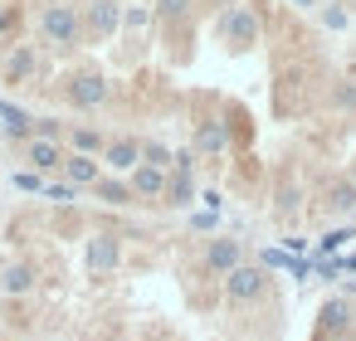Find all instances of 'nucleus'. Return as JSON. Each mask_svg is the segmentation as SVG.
<instances>
[{
	"label": "nucleus",
	"mask_w": 356,
	"mask_h": 341,
	"mask_svg": "<svg viewBox=\"0 0 356 341\" xmlns=\"http://www.w3.org/2000/svg\"><path fill=\"white\" fill-rule=\"evenodd\" d=\"M161 200L176 205V210H186L195 200V171H166V195Z\"/></svg>",
	"instance_id": "14"
},
{
	"label": "nucleus",
	"mask_w": 356,
	"mask_h": 341,
	"mask_svg": "<svg viewBox=\"0 0 356 341\" xmlns=\"http://www.w3.org/2000/svg\"><path fill=\"white\" fill-rule=\"evenodd\" d=\"M93 190H98V200H103V205H132V185H127V181L98 176V181H93Z\"/></svg>",
	"instance_id": "18"
},
{
	"label": "nucleus",
	"mask_w": 356,
	"mask_h": 341,
	"mask_svg": "<svg viewBox=\"0 0 356 341\" xmlns=\"http://www.w3.org/2000/svg\"><path fill=\"white\" fill-rule=\"evenodd\" d=\"M64 137H69V147H74L79 156H93V151H103V147H108L93 127H74V132H64Z\"/></svg>",
	"instance_id": "19"
},
{
	"label": "nucleus",
	"mask_w": 356,
	"mask_h": 341,
	"mask_svg": "<svg viewBox=\"0 0 356 341\" xmlns=\"http://www.w3.org/2000/svg\"><path fill=\"white\" fill-rule=\"evenodd\" d=\"M118 25H122V6H118V0H93L88 30H93L98 40H108V35H118Z\"/></svg>",
	"instance_id": "11"
},
{
	"label": "nucleus",
	"mask_w": 356,
	"mask_h": 341,
	"mask_svg": "<svg viewBox=\"0 0 356 341\" xmlns=\"http://www.w3.org/2000/svg\"><path fill=\"white\" fill-rule=\"evenodd\" d=\"M191 224H195V229H215V210H205V215H195Z\"/></svg>",
	"instance_id": "31"
},
{
	"label": "nucleus",
	"mask_w": 356,
	"mask_h": 341,
	"mask_svg": "<svg viewBox=\"0 0 356 341\" xmlns=\"http://www.w3.org/2000/svg\"><path fill=\"white\" fill-rule=\"evenodd\" d=\"M103 161H108L113 171H137V166H142V142L118 137V142H108V147H103Z\"/></svg>",
	"instance_id": "10"
},
{
	"label": "nucleus",
	"mask_w": 356,
	"mask_h": 341,
	"mask_svg": "<svg viewBox=\"0 0 356 341\" xmlns=\"http://www.w3.org/2000/svg\"><path fill=\"white\" fill-rule=\"evenodd\" d=\"M122 20H127L132 30H142V25H147V10H122Z\"/></svg>",
	"instance_id": "29"
},
{
	"label": "nucleus",
	"mask_w": 356,
	"mask_h": 341,
	"mask_svg": "<svg viewBox=\"0 0 356 341\" xmlns=\"http://www.w3.org/2000/svg\"><path fill=\"white\" fill-rule=\"evenodd\" d=\"M327 205H332L337 215H356V185H351L346 176H337V181L327 185Z\"/></svg>",
	"instance_id": "17"
},
{
	"label": "nucleus",
	"mask_w": 356,
	"mask_h": 341,
	"mask_svg": "<svg viewBox=\"0 0 356 341\" xmlns=\"http://www.w3.org/2000/svg\"><path fill=\"white\" fill-rule=\"evenodd\" d=\"M40 35H44V44H54V49H74V44L83 40V15H79L74 6H64V0H54V6L40 10Z\"/></svg>",
	"instance_id": "1"
},
{
	"label": "nucleus",
	"mask_w": 356,
	"mask_h": 341,
	"mask_svg": "<svg viewBox=\"0 0 356 341\" xmlns=\"http://www.w3.org/2000/svg\"><path fill=\"white\" fill-rule=\"evenodd\" d=\"M351 292H356V278H351Z\"/></svg>",
	"instance_id": "34"
},
{
	"label": "nucleus",
	"mask_w": 356,
	"mask_h": 341,
	"mask_svg": "<svg viewBox=\"0 0 356 341\" xmlns=\"http://www.w3.org/2000/svg\"><path fill=\"white\" fill-rule=\"evenodd\" d=\"M346 239H351V229H332V234H322V253H337Z\"/></svg>",
	"instance_id": "25"
},
{
	"label": "nucleus",
	"mask_w": 356,
	"mask_h": 341,
	"mask_svg": "<svg viewBox=\"0 0 356 341\" xmlns=\"http://www.w3.org/2000/svg\"><path fill=\"white\" fill-rule=\"evenodd\" d=\"M35 44H10V54H6V64H0V69H6V83H20V78H30L35 74Z\"/></svg>",
	"instance_id": "12"
},
{
	"label": "nucleus",
	"mask_w": 356,
	"mask_h": 341,
	"mask_svg": "<svg viewBox=\"0 0 356 341\" xmlns=\"http://www.w3.org/2000/svg\"><path fill=\"white\" fill-rule=\"evenodd\" d=\"M44 200H54V205H69V200H74V185H69V181H54V185H44Z\"/></svg>",
	"instance_id": "23"
},
{
	"label": "nucleus",
	"mask_w": 356,
	"mask_h": 341,
	"mask_svg": "<svg viewBox=\"0 0 356 341\" xmlns=\"http://www.w3.org/2000/svg\"><path fill=\"white\" fill-rule=\"evenodd\" d=\"M83 263H88V273H113L118 263H122V239L118 234H93L88 239V249H83Z\"/></svg>",
	"instance_id": "4"
},
{
	"label": "nucleus",
	"mask_w": 356,
	"mask_h": 341,
	"mask_svg": "<svg viewBox=\"0 0 356 341\" xmlns=\"http://www.w3.org/2000/svg\"><path fill=\"white\" fill-rule=\"evenodd\" d=\"M220 35H225L234 49H249V44H259V15H254L249 6H234V10H225V20H220Z\"/></svg>",
	"instance_id": "3"
},
{
	"label": "nucleus",
	"mask_w": 356,
	"mask_h": 341,
	"mask_svg": "<svg viewBox=\"0 0 356 341\" xmlns=\"http://www.w3.org/2000/svg\"><path fill=\"white\" fill-rule=\"evenodd\" d=\"M25 161H30V171H35V176H44V171L64 166V142H44V137H30V142H25Z\"/></svg>",
	"instance_id": "7"
},
{
	"label": "nucleus",
	"mask_w": 356,
	"mask_h": 341,
	"mask_svg": "<svg viewBox=\"0 0 356 341\" xmlns=\"http://www.w3.org/2000/svg\"><path fill=\"white\" fill-rule=\"evenodd\" d=\"M322 25H327V30H341V25H346V10H337V6L322 10Z\"/></svg>",
	"instance_id": "28"
},
{
	"label": "nucleus",
	"mask_w": 356,
	"mask_h": 341,
	"mask_svg": "<svg viewBox=\"0 0 356 341\" xmlns=\"http://www.w3.org/2000/svg\"><path fill=\"white\" fill-rule=\"evenodd\" d=\"M239 263H244V244H239V239H215V244L205 249V268L220 273V278H225L229 268H239Z\"/></svg>",
	"instance_id": "9"
},
{
	"label": "nucleus",
	"mask_w": 356,
	"mask_h": 341,
	"mask_svg": "<svg viewBox=\"0 0 356 341\" xmlns=\"http://www.w3.org/2000/svg\"><path fill=\"white\" fill-rule=\"evenodd\" d=\"M35 137H44V142H64V127H59L54 117H35Z\"/></svg>",
	"instance_id": "22"
},
{
	"label": "nucleus",
	"mask_w": 356,
	"mask_h": 341,
	"mask_svg": "<svg viewBox=\"0 0 356 341\" xmlns=\"http://www.w3.org/2000/svg\"><path fill=\"white\" fill-rule=\"evenodd\" d=\"M293 6H312V0H293Z\"/></svg>",
	"instance_id": "33"
},
{
	"label": "nucleus",
	"mask_w": 356,
	"mask_h": 341,
	"mask_svg": "<svg viewBox=\"0 0 356 341\" xmlns=\"http://www.w3.org/2000/svg\"><path fill=\"white\" fill-rule=\"evenodd\" d=\"M142 166L171 171V147H161V142H147V147H142Z\"/></svg>",
	"instance_id": "20"
},
{
	"label": "nucleus",
	"mask_w": 356,
	"mask_h": 341,
	"mask_svg": "<svg viewBox=\"0 0 356 341\" xmlns=\"http://www.w3.org/2000/svg\"><path fill=\"white\" fill-rule=\"evenodd\" d=\"M337 103L341 108H356V88H337Z\"/></svg>",
	"instance_id": "30"
},
{
	"label": "nucleus",
	"mask_w": 356,
	"mask_h": 341,
	"mask_svg": "<svg viewBox=\"0 0 356 341\" xmlns=\"http://www.w3.org/2000/svg\"><path fill=\"white\" fill-rule=\"evenodd\" d=\"M127 185H132V200H161L166 195V171L137 166V171H127Z\"/></svg>",
	"instance_id": "8"
},
{
	"label": "nucleus",
	"mask_w": 356,
	"mask_h": 341,
	"mask_svg": "<svg viewBox=\"0 0 356 341\" xmlns=\"http://www.w3.org/2000/svg\"><path fill=\"white\" fill-rule=\"evenodd\" d=\"M351 326H356V307L346 297H327L322 312H317V331L322 336H346Z\"/></svg>",
	"instance_id": "5"
},
{
	"label": "nucleus",
	"mask_w": 356,
	"mask_h": 341,
	"mask_svg": "<svg viewBox=\"0 0 356 341\" xmlns=\"http://www.w3.org/2000/svg\"><path fill=\"white\" fill-rule=\"evenodd\" d=\"M186 10H191V0H156L161 20H186Z\"/></svg>",
	"instance_id": "21"
},
{
	"label": "nucleus",
	"mask_w": 356,
	"mask_h": 341,
	"mask_svg": "<svg viewBox=\"0 0 356 341\" xmlns=\"http://www.w3.org/2000/svg\"><path fill=\"white\" fill-rule=\"evenodd\" d=\"M259 268H293V258L278 253V249H264V263H259Z\"/></svg>",
	"instance_id": "26"
},
{
	"label": "nucleus",
	"mask_w": 356,
	"mask_h": 341,
	"mask_svg": "<svg viewBox=\"0 0 356 341\" xmlns=\"http://www.w3.org/2000/svg\"><path fill=\"white\" fill-rule=\"evenodd\" d=\"M346 181H351V185H356V161H351V176H346Z\"/></svg>",
	"instance_id": "32"
},
{
	"label": "nucleus",
	"mask_w": 356,
	"mask_h": 341,
	"mask_svg": "<svg viewBox=\"0 0 356 341\" xmlns=\"http://www.w3.org/2000/svg\"><path fill=\"white\" fill-rule=\"evenodd\" d=\"M64 176H69V185H93L103 171H98L93 156H79V151H74V156H64Z\"/></svg>",
	"instance_id": "16"
},
{
	"label": "nucleus",
	"mask_w": 356,
	"mask_h": 341,
	"mask_svg": "<svg viewBox=\"0 0 356 341\" xmlns=\"http://www.w3.org/2000/svg\"><path fill=\"white\" fill-rule=\"evenodd\" d=\"M69 103L74 108H103L108 103V78L103 74H79V78H69Z\"/></svg>",
	"instance_id": "6"
},
{
	"label": "nucleus",
	"mask_w": 356,
	"mask_h": 341,
	"mask_svg": "<svg viewBox=\"0 0 356 341\" xmlns=\"http://www.w3.org/2000/svg\"><path fill=\"white\" fill-rule=\"evenodd\" d=\"M225 147H229V127H225V122H200V132H195V156H225Z\"/></svg>",
	"instance_id": "13"
},
{
	"label": "nucleus",
	"mask_w": 356,
	"mask_h": 341,
	"mask_svg": "<svg viewBox=\"0 0 356 341\" xmlns=\"http://www.w3.org/2000/svg\"><path fill=\"white\" fill-rule=\"evenodd\" d=\"M278 215H298V185H283L278 190Z\"/></svg>",
	"instance_id": "24"
},
{
	"label": "nucleus",
	"mask_w": 356,
	"mask_h": 341,
	"mask_svg": "<svg viewBox=\"0 0 356 341\" xmlns=\"http://www.w3.org/2000/svg\"><path fill=\"white\" fill-rule=\"evenodd\" d=\"M35 288V268L30 263H10L6 273H0V292H6V297H25Z\"/></svg>",
	"instance_id": "15"
},
{
	"label": "nucleus",
	"mask_w": 356,
	"mask_h": 341,
	"mask_svg": "<svg viewBox=\"0 0 356 341\" xmlns=\"http://www.w3.org/2000/svg\"><path fill=\"white\" fill-rule=\"evenodd\" d=\"M268 292V268H259V263H239V268H229L225 273V297L239 307V302H259Z\"/></svg>",
	"instance_id": "2"
},
{
	"label": "nucleus",
	"mask_w": 356,
	"mask_h": 341,
	"mask_svg": "<svg viewBox=\"0 0 356 341\" xmlns=\"http://www.w3.org/2000/svg\"><path fill=\"white\" fill-rule=\"evenodd\" d=\"M15 185H20V190H44V181H40L35 171H15Z\"/></svg>",
	"instance_id": "27"
}]
</instances>
